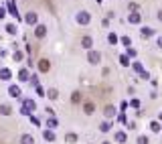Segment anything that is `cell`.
Here are the masks:
<instances>
[{
  "label": "cell",
  "mask_w": 162,
  "mask_h": 144,
  "mask_svg": "<svg viewBox=\"0 0 162 144\" xmlns=\"http://www.w3.org/2000/svg\"><path fill=\"white\" fill-rule=\"evenodd\" d=\"M140 77H142V79H150V73H148V71H144V73H142Z\"/></svg>",
  "instance_id": "cell-41"
},
{
  "label": "cell",
  "mask_w": 162,
  "mask_h": 144,
  "mask_svg": "<svg viewBox=\"0 0 162 144\" xmlns=\"http://www.w3.org/2000/svg\"><path fill=\"white\" fill-rule=\"evenodd\" d=\"M132 67H134V71H138L140 75H142V73H144V71H146V69H144V67H142V63H140V61H134V63H132Z\"/></svg>",
  "instance_id": "cell-23"
},
{
  "label": "cell",
  "mask_w": 162,
  "mask_h": 144,
  "mask_svg": "<svg viewBox=\"0 0 162 144\" xmlns=\"http://www.w3.org/2000/svg\"><path fill=\"white\" fill-rule=\"evenodd\" d=\"M65 142L75 144V142H77V134H75V132H67V134H65Z\"/></svg>",
  "instance_id": "cell-20"
},
{
  "label": "cell",
  "mask_w": 162,
  "mask_h": 144,
  "mask_svg": "<svg viewBox=\"0 0 162 144\" xmlns=\"http://www.w3.org/2000/svg\"><path fill=\"white\" fill-rule=\"evenodd\" d=\"M20 144H35V136L33 134H23L20 136Z\"/></svg>",
  "instance_id": "cell-15"
},
{
  "label": "cell",
  "mask_w": 162,
  "mask_h": 144,
  "mask_svg": "<svg viewBox=\"0 0 162 144\" xmlns=\"http://www.w3.org/2000/svg\"><path fill=\"white\" fill-rule=\"evenodd\" d=\"M130 106L138 110V108H140V100H136V98H134V100H130Z\"/></svg>",
  "instance_id": "cell-35"
},
{
  "label": "cell",
  "mask_w": 162,
  "mask_h": 144,
  "mask_svg": "<svg viewBox=\"0 0 162 144\" xmlns=\"http://www.w3.org/2000/svg\"><path fill=\"white\" fill-rule=\"evenodd\" d=\"M128 10L136 12V10H138V4H136V2H132V4H130V6H128Z\"/></svg>",
  "instance_id": "cell-38"
},
{
  "label": "cell",
  "mask_w": 162,
  "mask_h": 144,
  "mask_svg": "<svg viewBox=\"0 0 162 144\" xmlns=\"http://www.w3.org/2000/svg\"><path fill=\"white\" fill-rule=\"evenodd\" d=\"M35 37H39V39L47 37V26H45V24H36V26H35Z\"/></svg>",
  "instance_id": "cell-6"
},
{
  "label": "cell",
  "mask_w": 162,
  "mask_h": 144,
  "mask_svg": "<svg viewBox=\"0 0 162 144\" xmlns=\"http://www.w3.org/2000/svg\"><path fill=\"white\" fill-rule=\"evenodd\" d=\"M47 126H49V128H57V120H55L53 116H49V120H47Z\"/></svg>",
  "instance_id": "cell-29"
},
{
  "label": "cell",
  "mask_w": 162,
  "mask_h": 144,
  "mask_svg": "<svg viewBox=\"0 0 162 144\" xmlns=\"http://www.w3.org/2000/svg\"><path fill=\"white\" fill-rule=\"evenodd\" d=\"M140 21H142V16H140L138 12H132V14H128V22H130V24H140Z\"/></svg>",
  "instance_id": "cell-13"
},
{
  "label": "cell",
  "mask_w": 162,
  "mask_h": 144,
  "mask_svg": "<svg viewBox=\"0 0 162 144\" xmlns=\"http://www.w3.org/2000/svg\"><path fill=\"white\" fill-rule=\"evenodd\" d=\"M140 35H142V39H150V37H154V29L142 26V29H140Z\"/></svg>",
  "instance_id": "cell-9"
},
{
  "label": "cell",
  "mask_w": 162,
  "mask_h": 144,
  "mask_svg": "<svg viewBox=\"0 0 162 144\" xmlns=\"http://www.w3.org/2000/svg\"><path fill=\"white\" fill-rule=\"evenodd\" d=\"M6 8H4V6H0V21H2V18H4V16H6Z\"/></svg>",
  "instance_id": "cell-39"
},
{
  "label": "cell",
  "mask_w": 162,
  "mask_h": 144,
  "mask_svg": "<svg viewBox=\"0 0 162 144\" xmlns=\"http://www.w3.org/2000/svg\"><path fill=\"white\" fill-rule=\"evenodd\" d=\"M81 47H83V49H89V51H91V47H93V39L89 37V35H85V37L81 39Z\"/></svg>",
  "instance_id": "cell-7"
},
{
  "label": "cell",
  "mask_w": 162,
  "mask_h": 144,
  "mask_svg": "<svg viewBox=\"0 0 162 144\" xmlns=\"http://www.w3.org/2000/svg\"><path fill=\"white\" fill-rule=\"evenodd\" d=\"M104 114H105V118H107V120H112V118L116 116V108H114V106H105Z\"/></svg>",
  "instance_id": "cell-16"
},
{
  "label": "cell",
  "mask_w": 162,
  "mask_h": 144,
  "mask_svg": "<svg viewBox=\"0 0 162 144\" xmlns=\"http://www.w3.org/2000/svg\"><path fill=\"white\" fill-rule=\"evenodd\" d=\"M87 61H89L91 65L101 63V53H99V51H89V53H87Z\"/></svg>",
  "instance_id": "cell-4"
},
{
  "label": "cell",
  "mask_w": 162,
  "mask_h": 144,
  "mask_svg": "<svg viewBox=\"0 0 162 144\" xmlns=\"http://www.w3.org/2000/svg\"><path fill=\"white\" fill-rule=\"evenodd\" d=\"M116 142L117 144H126V140H128V136H126V132H116Z\"/></svg>",
  "instance_id": "cell-19"
},
{
  "label": "cell",
  "mask_w": 162,
  "mask_h": 144,
  "mask_svg": "<svg viewBox=\"0 0 162 144\" xmlns=\"http://www.w3.org/2000/svg\"><path fill=\"white\" fill-rule=\"evenodd\" d=\"M136 144H148V138H146V136H138Z\"/></svg>",
  "instance_id": "cell-36"
},
{
  "label": "cell",
  "mask_w": 162,
  "mask_h": 144,
  "mask_svg": "<svg viewBox=\"0 0 162 144\" xmlns=\"http://www.w3.org/2000/svg\"><path fill=\"white\" fill-rule=\"evenodd\" d=\"M101 144H112V142H107V140H105V142H101Z\"/></svg>",
  "instance_id": "cell-44"
},
{
  "label": "cell",
  "mask_w": 162,
  "mask_h": 144,
  "mask_svg": "<svg viewBox=\"0 0 162 144\" xmlns=\"http://www.w3.org/2000/svg\"><path fill=\"white\" fill-rule=\"evenodd\" d=\"M28 120H31V124H33V126H41V120H39L36 116H28Z\"/></svg>",
  "instance_id": "cell-32"
},
{
  "label": "cell",
  "mask_w": 162,
  "mask_h": 144,
  "mask_svg": "<svg viewBox=\"0 0 162 144\" xmlns=\"http://www.w3.org/2000/svg\"><path fill=\"white\" fill-rule=\"evenodd\" d=\"M75 21L79 22V24H89V21H91V14H89L87 10H81V12H77Z\"/></svg>",
  "instance_id": "cell-3"
},
{
  "label": "cell",
  "mask_w": 162,
  "mask_h": 144,
  "mask_svg": "<svg viewBox=\"0 0 162 144\" xmlns=\"http://www.w3.org/2000/svg\"><path fill=\"white\" fill-rule=\"evenodd\" d=\"M0 114H2V116H10L12 108L8 106V104H0Z\"/></svg>",
  "instance_id": "cell-18"
},
{
  "label": "cell",
  "mask_w": 162,
  "mask_h": 144,
  "mask_svg": "<svg viewBox=\"0 0 162 144\" xmlns=\"http://www.w3.org/2000/svg\"><path fill=\"white\" fill-rule=\"evenodd\" d=\"M71 101H73V104H79L81 101V91H73V93H71Z\"/></svg>",
  "instance_id": "cell-24"
},
{
  "label": "cell",
  "mask_w": 162,
  "mask_h": 144,
  "mask_svg": "<svg viewBox=\"0 0 162 144\" xmlns=\"http://www.w3.org/2000/svg\"><path fill=\"white\" fill-rule=\"evenodd\" d=\"M117 41H120V39H117L116 33H109V35H107V43H109V45H114V47H116Z\"/></svg>",
  "instance_id": "cell-21"
},
{
  "label": "cell",
  "mask_w": 162,
  "mask_h": 144,
  "mask_svg": "<svg viewBox=\"0 0 162 144\" xmlns=\"http://www.w3.org/2000/svg\"><path fill=\"white\" fill-rule=\"evenodd\" d=\"M158 21H162V12H158Z\"/></svg>",
  "instance_id": "cell-43"
},
{
  "label": "cell",
  "mask_w": 162,
  "mask_h": 144,
  "mask_svg": "<svg viewBox=\"0 0 162 144\" xmlns=\"http://www.w3.org/2000/svg\"><path fill=\"white\" fill-rule=\"evenodd\" d=\"M16 31H18L16 24H6V33L8 35H16Z\"/></svg>",
  "instance_id": "cell-26"
},
{
  "label": "cell",
  "mask_w": 162,
  "mask_h": 144,
  "mask_svg": "<svg viewBox=\"0 0 162 144\" xmlns=\"http://www.w3.org/2000/svg\"><path fill=\"white\" fill-rule=\"evenodd\" d=\"M120 63H122L124 67H128V65H130V57H128V55H120Z\"/></svg>",
  "instance_id": "cell-28"
},
{
  "label": "cell",
  "mask_w": 162,
  "mask_h": 144,
  "mask_svg": "<svg viewBox=\"0 0 162 144\" xmlns=\"http://www.w3.org/2000/svg\"><path fill=\"white\" fill-rule=\"evenodd\" d=\"M24 21H26V24H36V21H39V16H36V12H26V16H24Z\"/></svg>",
  "instance_id": "cell-8"
},
{
  "label": "cell",
  "mask_w": 162,
  "mask_h": 144,
  "mask_svg": "<svg viewBox=\"0 0 162 144\" xmlns=\"http://www.w3.org/2000/svg\"><path fill=\"white\" fill-rule=\"evenodd\" d=\"M6 10H8V14H10L12 18L20 21V14H18V8H16V2H14V0H8V4H6Z\"/></svg>",
  "instance_id": "cell-2"
},
{
  "label": "cell",
  "mask_w": 162,
  "mask_h": 144,
  "mask_svg": "<svg viewBox=\"0 0 162 144\" xmlns=\"http://www.w3.org/2000/svg\"><path fill=\"white\" fill-rule=\"evenodd\" d=\"M18 79H20V81H31V73H28V69H20V71H18Z\"/></svg>",
  "instance_id": "cell-17"
},
{
  "label": "cell",
  "mask_w": 162,
  "mask_h": 144,
  "mask_svg": "<svg viewBox=\"0 0 162 144\" xmlns=\"http://www.w3.org/2000/svg\"><path fill=\"white\" fill-rule=\"evenodd\" d=\"M95 2H97V4H99V2H101V0H95Z\"/></svg>",
  "instance_id": "cell-45"
},
{
  "label": "cell",
  "mask_w": 162,
  "mask_h": 144,
  "mask_svg": "<svg viewBox=\"0 0 162 144\" xmlns=\"http://www.w3.org/2000/svg\"><path fill=\"white\" fill-rule=\"evenodd\" d=\"M126 55H128V57H132V59H134V57L138 55V53H136V49H130V47H128V51H126Z\"/></svg>",
  "instance_id": "cell-33"
},
{
  "label": "cell",
  "mask_w": 162,
  "mask_h": 144,
  "mask_svg": "<svg viewBox=\"0 0 162 144\" xmlns=\"http://www.w3.org/2000/svg\"><path fill=\"white\" fill-rule=\"evenodd\" d=\"M35 89H36V96H41V98H45V96H47V91L41 87V85H39V87H35Z\"/></svg>",
  "instance_id": "cell-34"
},
{
  "label": "cell",
  "mask_w": 162,
  "mask_h": 144,
  "mask_svg": "<svg viewBox=\"0 0 162 144\" xmlns=\"http://www.w3.org/2000/svg\"><path fill=\"white\" fill-rule=\"evenodd\" d=\"M120 41H122V45H124V47H130V45H132V39H130V37H122Z\"/></svg>",
  "instance_id": "cell-31"
},
{
  "label": "cell",
  "mask_w": 162,
  "mask_h": 144,
  "mask_svg": "<svg viewBox=\"0 0 162 144\" xmlns=\"http://www.w3.org/2000/svg\"><path fill=\"white\" fill-rule=\"evenodd\" d=\"M158 47H162V37H160V39H158Z\"/></svg>",
  "instance_id": "cell-42"
},
{
  "label": "cell",
  "mask_w": 162,
  "mask_h": 144,
  "mask_svg": "<svg viewBox=\"0 0 162 144\" xmlns=\"http://www.w3.org/2000/svg\"><path fill=\"white\" fill-rule=\"evenodd\" d=\"M83 112H85L87 116H91L93 112H95V104H91V101H85V104H83Z\"/></svg>",
  "instance_id": "cell-14"
},
{
  "label": "cell",
  "mask_w": 162,
  "mask_h": 144,
  "mask_svg": "<svg viewBox=\"0 0 162 144\" xmlns=\"http://www.w3.org/2000/svg\"><path fill=\"white\" fill-rule=\"evenodd\" d=\"M47 98H49V100H57V98H59V91L55 87H51L49 91H47Z\"/></svg>",
  "instance_id": "cell-22"
},
{
  "label": "cell",
  "mask_w": 162,
  "mask_h": 144,
  "mask_svg": "<svg viewBox=\"0 0 162 144\" xmlns=\"http://www.w3.org/2000/svg\"><path fill=\"white\" fill-rule=\"evenodd\" d=\"M12 57H14V61H23V51H18V49H16V51H14V53H12Z\"/></svg>",
  "instance_id": "cell-30"
},
{
  "label": "cell",
  "mask_w": 162,
  "mask_h": 144,
  "mask_svg": "<svg viewBox=\"0 0 162 144\" xmlns=\"http://www.w3.org/2000/svg\"><path fill=\"white\" fill-rule=\"evenodd\" d=\"M49 69H51L49 59H41V61H39V71H41V73H49Z\"/></svg>",
  "instance_id": "cell-5"
},
{
  "label": "cell",
  "mask_w": 162,
  "mask_h": 144,
  "mask_svg": "<svg viewBox=\"0 0 162 144\" xmlns=\"http://www.w3.org/2000/svg\"><path fill=\"white\" fill-rule=\"evenodd\" d=\"M120 122H124V124L128 122V120H126V114H124V112H122V114H120Z\"/></svg>",
  "instance_id": "cell-40"
},
{
  "label": "cell",
  "mask_w": 162,
  "mask_h": 144,
  "mask_svg": "<svg viewBox=\"0 0 162 144\" xmlns=\"http://www.w3.org/2000/svg\"><path fill=\"white\" fill-rule=\"evenodd\" d=\"M35 108H36L35 100H24L23 101V108H20V114H23V116H33Z\"/></svg>",
  "instance_id": "cell-1"
},
{
  "label": "cell",
  "mask_w": 162,
  "mask_h": 144,
  "mask_svg": "<svg viewBox=\"0 0 162 144\" xmlns=\"http://www.w3.org/2000/svg\"><path fill=\"white\" fill-rule=\"evenodd\" d=\"M99 130H101V132H109V130H112V124L109 122H101L99 124Z\"/></svg>",
  "instance_id": "cell-25"
},
{
  "label": "cell",
  "mask_w": 162,
  "mask_h": 144,
  "mask_svg": "<svg viewBox=\"0 0 162 144\" xmlns=\"http://www.w3.org/2000/svg\"><path fill=\"white\" fill-rule=\"evenodd\" d=\"M31 85L39 87V79H36V75H31Z\"/></svg>",
  "instance_id": "cell-37"
},
{
  "label": "cell",
  "mask_w": 162,
  "mask_h": 144,
  "mask_svg": "<svg viewBox=\"0 0 162 144\" xmlns=\"http://www.w3.org/2000/svg\"><path fill=\"white\" fill-rule=\"evenodd\" d=\"M43 138H45L47 142H55V132H53V128H49V130H43Z\"/></svg>",
  "instance_id": "cell-10"
},
{
  "label": "cell",
  "mask_w": 162,
  "mask_h": 144,
  "mask_svg": "<svg viewBox=\"0 0 162 144\" xmlns=\"http://www.w3.org/2000/svg\"><path fill=\"white\" fill-rule=\"evenodd\" d=\"M8 96H10V98H20L23 91H20L18 85H10V87H8Z\"/></svg>",
  "instance_id": "cell-11"
},
{
  "label": "cell",
  "mask_w": 162,
  "mask_h": 144,
  "mask_svg": "<svg viewBox=\"0 0 162 144\" xmlns=\"http://www.w3.org/2000/svg\"><path fill=\"white\" fill-rule=\"evenodd\" d=\"M150 130H152V132H160V130H162V124L152 122V124H150Z\"/></svg>",
  "instance_id": "cell-27"
},
{
  "label": "cell",
  "mask_w": 162,
  "mask_h": 144,
  "mask_svg": "<svg viewBox=\"0 0 162 144\" xmlns=\"http://www.w3.org/2000/svg\"><path fill=\"white\" fill-rule=\"evenodd\" d=\"M10 77H12V71L8 67H2V69H0V79H2V81H8Z\"/></svg>",
  "instance_id": "cell-12"
}]
</instances>
